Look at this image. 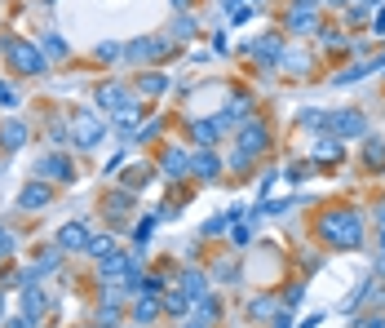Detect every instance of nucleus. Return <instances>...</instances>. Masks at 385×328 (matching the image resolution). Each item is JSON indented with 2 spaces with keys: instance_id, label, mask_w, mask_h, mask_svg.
Returning <instances> with one entry per match:
<instances>
[{
  "instance_id": "obj_1",
  "label": "nucleus",
  "mask_w": 385,
  "mask_h": 328,
  "mask_svg": "<svg viewBox=\"0 0 385 328\" xmlns=\"http://www.w3.org/2000/svg\"><path fill=\"white\" fill-rule=\"evenodd\" d=\"M319 240L332 244V249H354L363 240V218H359V213H350V209L323 213V218H319Z\"/></svg>"
},
{
  "instance_id": "obj_2",
  "label": "nucleus",
  "mask_w": 385,
  "mask_h": 328,
  "mask_svg": "<svg viewBox=\"0 0 385 328\" xmlns=\"http://www.w3.org/2000/svg\"><path fill=\"white\" fill-rule=\"evenodd\" d=\"M266 125H261V120H248V129H239V147H235V168H248L252 160H257L261 151H266Z\"/></svg>"
},
{
  "instance_id": "obj_3",
  "label": "nucleus",
  "mask_w": 385,
  "mask_h": 328,
  "mask_svg": "<svg viewBox=\"0 0 385 328\" xmlns=\"http://www.w3.org/2000/svg\"><path fill=\"white\" fill-rule=\"evenodd\" d=\"M5 53L14 58L18 71H27V76H40V71H44L40 49H36V45H27V40H5Z\"/></svg>"
},
{
  "instance_id": "obj_4",
  "label": "nucleus",
  "mask_w": 385,
  "mask_h": 328,
  "mask_svg": "<svg viewBox=\"0 0 385 328\" xmlns=\"http://www.w3.org/2000/svg\"><path fill=\"white\" fill-rule=\"evenodd\" d=\"M328 129H336L341 138H363L368 134V120L359 111H336V116H328Z\"/></svg>"
},
{
  "instance_id": "obj_5",
  "label": "nucleus",
  "mask_w": 385,
  "mask_h": 328,
  "mask_svg": "<svg viewBox=\"0 0 385 328\" xmlns=\"http://www.w3.org/2000/svg\"><path fill=\"white\" fill-rule=\"evenodd\" d=\"M76 142L80 147H98L102 142V125H98L93 111H80V116H76Z\"/></svg>"
},
{
  "instance_id": "obj_6",
  "label": "nucleus",
  "mask_w": 385,
  "mask_h": 328,
  "mask_svg": "<svg viewBox=\"0 0 385 328\" xmlns=\"http://www.w3.org/2000/svg\"><path fill=\"white\" fill-rule=\"evenodd\" d=\"M248 53H257L266 67H275V62H284V45H279V36H266V40L248 45Z\"/></svg>"
},
{
  "instance_id": "obj_7",
  "label": "nucleus",
  "mask_w": 385,
  "mask_h": 328,
  "mask_svg": "<svg viewBox=\"0 0 385 328\" xmlns=\"http://www.w3.org/2000/svg\"><path fill=\"white\" fill-rule=\"evenodd\" d=\"M36 168H40V173H49L53 182H71V164L62 160V155H44V160L36 164Z\"/></svg>"
},
{
  "instance_id": "obj_8",
  "label": "nucleus",
  "mask_w": 385,
  "mask_h": 328,
  "mask_svg": "<svg viewBox=\"0 0 385 328\" xmlns=\"http://www.w3.org/2000/svg\"><path fill=\"white\" fill-rule=\"evenodd\" d=\"M58 244H62V249H89V231H84L80 222H71V227L58 231Z\"/></svg>"
},
{
  "instance_id": "obj_9",
  "label": "nucleus",
  "mask_w": 385,
  "mask_h": 328,
  "mask_svg": "<svg viewBox=\"0 0 385 328\" xmlns=\"http://www.w3.org/2000/svg\"><path fill=\"white\" fill-rule=\"evenodd\" d=\"M191 168H195V177H204V182H213V177L222 173V164H217V155H213V151H200L191 160Z\"/></svg>"
},
{
  "instance_id": "obj_10",
  "label": "nucleus",
  "mask_w": 385,
  "mask_h": 328,
  "mask_svg": "<svg viewBox=\"0 0 385 328\" xmlns=\"http://www.w3.org/2000/svg\"><path fill=\"white\" fill-rule=\"evenodd\" d=\"M49 195H53V191H49L44 182H31L23 195H18V204H23V209H40V204H49Z\"/></svg>"
},
{
  "instance_id": "obj_11",
  "label": "nucleus",
  "mask_w": 385,
  "mask_h": 328,
  "mask_svg": "<svg viewBox=\"0 0 385 328\" xmlns=\"http://www.w3.org/2000/svg\"><path fill=\"white\" fill-rule=\"evenodd\" d=\"M124 89H120V84H102V89H98V107L102 111H120V107H124Z\"/></svg>"
},
{
  "instance_id": "obj_12",
  "label": "nucleus",
  "mask_w": 385,
  "mask_h": 328,
  "mask_svg": "<svg viewBox=\"0 0 385 328\" xmlns=\"http://www.w3.org/2000/svg\"><path fill=\"white\" fill-rule=\"evenodd\" d=\"M124 53L129 58H155V53H168V40H133Z\"/></svg>"
},
{
  "instance_id": "obj_13",
  "label": "nucleus",
  "mask_w": 385,
  "mask_h": 328,
  "mask_svg": "<svg viewBox=\"0 0 385 328\" xmlns=\"http://www.w3.org/2000/svg\"><path fill=\"white\" fill-rule=\"evenodd\" d=\"M159 168H164L168 177H177V173H186V168H191V160H186V151L168 147V151H164V160H159Z\"/></svg>"
},
{
  "instance_id": "obj_14",
  "label": "nucleus",
  "mask_w": 385,
  "mask_h": 328,
  "mask_svg": "<svg viewBox=\"0 0 385 328\" xmlns=\"http://www.w3.org/2000/svg\"><path fill=\"white\" fill-rule=\"evenodd\" d=\"M217 120H195V125H191V138H195V142H200V147H213V142H217Z\"/></svg>"
},
{
  "instance_id": "obj_15",
  "label": "nucleus",
  "mask_w": 385,
  "mask_h": 328,
  "mask_svg": "<svg viewBox=\"0 0 385 328\" xmlns=\"http://www.w3.org/2000/svg\"><path fill=\"white\" fill-rule=\"evenodd\" d=\"M252 116V98H235L226 111H222V120L217 125H230V120H248Z\"/></svg>"
},
{
  "instance_id": "obj_16",
  "label": "nucleus",
  "mask_w": 385,
  "mask_h": 328,
  "mask_svg": "<svg viewBox=\"0 0 385 328\" xmlns=\"http://www.w3.org/2000/svg\"><path fill=\"white\" fill-rule=\"evenodd\" d=\"M0 138H5L9 151H18V147H23V138H27V129L18 125V120H5V125H0Z\"/></svg>"
},
{
  "instance_id": "obj_17",
  "label": "nucleus",
  "mask_w": 385,
  "mask_h": 328,
  "mask_svg": "<svg viewBox=\"0 0 385 328\" xmlns=\"http://www.w3.org/2000/svg\"><path fill=\"white\" fill-rule=\"evenodd\" d=\"M182 293L186 297H204V275H200V270H186V275H182Z\"/></svg>"
},
{
  "instance_id": "obj_18",
  "label": "nucleus",
  "mask_w": 385,
  "mask_h": 328,
  "mask_svg": "<svg viewBox=\"0 0 385 328\" xmlns=\"http://www.w3.org/2000/svg\"><path fill=\"white\" fill-rule=\"evenodd\" d=\"M23 311H27V315H31V320H36V315H40V311H44V297H40V293H36V284H31V288H27V293H23Z\"/></svg>"
},
{
  "instance_id": "obj_19",
  "label": "nucleus",
  "mask_w": 385,
  "mask_h": 328,
  "mask_svg": "<svg viewBox=\"0 0 385 328\" xmlns=\"http://www.w3.org/2000/svg\"><path fill=\"white\" fill-rule=\"evenodd\" d=\"M315 155H319V160H336V155H341V142H336V138H319Z\"/></svg>"
},
{
  "instance_id": "obj_20",
  "label": "nucleus",
  "mask_w": 385,
  "mask_h": 328,
  "mask_svg": "<svg viewBox=\"0 0 385 328\" xmlns=\"http://www.w3.org/2000/svg\"><path fill=\"white\" fill-rule=\"evenodd\" d=\"M146 177H151V168H146V164H137V168H129V173H124V186H129V191H133V186L142 191V186H146Z\"/></svg>"
},
{
  "instance_id": "obj_21",
  "label": "nucleus",
  "mask_w": 385,
  "mask_h": 328,
  "mask_svg": "<svg viewBox=\"0 0 385 328\" xmlns=\"http://www.w3.org/2000/svg\"><path fill=\"white\" fill-rule=\"evenodd\" d=\"M222 315V306H217V297H200V324H213Z\"/></svg>"
},
{
  "instance_id": "obj_22",
  "label": "nucleus",
  "mask_w": 385,
  "mask_h": 328,
  "mask_svg": "<svg viewBox=\"0 0 385 328\" xmlns=\"http://www.w3.org/2000/svg\"><path fill=\"white\" fill-rule=\"evenodd\" d=\"M155 311H159V302H155V297H142V302H137V324H151L155 320Z\"/></svg>"
},
{
  "instance_id": "obj_23",
  "label": "nucleus",
  "mask_w": 385,
  "mask_h": 328,
  "mask_svg": "<svg viewBox=\"0 0 385 328\" xmlns=\"http://www.w3.org/2000/svg\"><path fill=\"white\" fill-rule=\"evenodd\" d=\"M116 120H120V129H129L133 120H142V107H133V102H124V107L116 111Z\"/></svg>"
},
{
  "instance_id": "obj_24",
  "label": "nucleus",
  "mask_w": 385,
  "mask_h": 328,
  "mask_svg": "<svg viewBox=\"0 0 385 328\" xmlns=\"http://www.w3.org/2000/svg\"><path fill=\"white\" fill-rule=\"evenodd\" d=\"M89 253H93V257H111V253H116V240H111V236L89 240Z\"/></svg>"
},
{
  "instance_id": "obj_25",
  "label": "nucleus",
  "mask_w": 385,
  "mask_h": 328,
  "mask_svg": "<svg viewBox=\"0 0 385 328\" xmlns=\"http://www.w3.org/2000/svg\"><path fill=\"white\" fill-rule=\"evenodd\" d=\"M270 311H275V297H257V302L248 306V315H252V320H266Z\"/></svg>"
},
{
  "instance_id": "obj_26",
  "label": "nucleus",
  "mask_w": 385,
  "mask_h": 328,
  "mask_svg": "<svg viewBox=\"0 0 385 328\" xmlns=\"http://www.w3.org/2000/svg\"><path fill=\"white\" fill-rule=\"evenodd\" d=\"M129 204H133V195H129V191H116V195H107V209H111V213H124Z\"/></svg>"
},
{
  "instance_id": "obj_27",
  "label": "nucleus",
  "mask_w": 385,
  "mask_h": 328,
  "mask_svg": "<svg viewBox=\"0 0 385 328\" xmlns=\"http://www.w3.org/2000/svg\"><path fill=\"white\" fill-rule=\"evenodd\" d=\"M363 155H368V164H372V168H381V164H385V151H381L377 138H368V151H363Z\"/></svg>"
},
{
  "instance_id": "obj_28",
  "label": "nucleus",
  "mask_w": 385,
  "mask_h": 328,
  "mask_svg": "<svg viewBox=\"0 0 385 328\" xmlns=\"http://www.w3.org/2000/svg\"><path fill=\"white\" fill-rule=\"evenodd\" d=\"M230 218H235V213H222V218L204 222V236H217V231H226V227H230Z\"/></svg>"
},
{
  "instance_id": "obj_29",
  "label": "nucleus",
  "mask_w": 385,
  "mask_h": 328,
  "mask_svg": "<svg viewBox=\"0 0 385 328\" xmlns=\"http://www.w3.org/2000/svg\"><path fill=\"white\" fill-rule=\"evenodd\" d=\"M186 302H191V297H186V293H168V297H164V306H168V311H173V315H177V311H186Z\"/></svg>"
},
{
  "instance_id": "obj_30",
  "label": "nucleus",
  "mask_w": 385,
  "mask_h": 328,
  "mask_svg": "<svg viewBox=\"0 0 385 328\" xmlns=\"http://www.w3.org/2000/svg\"><path fill=\"white\" fill-rule=\"evenodd\" d=\"M116 320H120V311H116V306L107 302V311H98V328H111Z\"/></svg>"
},
{
  "instance_id": "obj_31",
  "label": "nucleus",
  "mask_w": 385,
  "mask_h": 328,
  "mask_svg": "<svg viewBox=\"0 0 385 328\" xmlns=\"http://www.w3.org/2000/svg\"><path fill=\"white\" fill-rule=\"evenodd\" d=\"M44 49H49V53H53V58H58V53H67V45H62V40H58V36H44Z\"/></svg>"
},
{
  "instance_id": "obj_32",
  "label": "nucleus",
  "mask_w": 385,
  "mask_h": 328,
  "mask_svg": "<svg viewBox=\"0 0 385 328\" xmlns=\"http://www.w3.org/2000/svg\"><path fill=\"white\" fill-rule=\"evenodd\" d=\"M164 84H168L164 76H146V80H142V89H146V93H159V89H164Z\"/></svg>"
},
{
  "instance_id": "obj_33",
  "label": "nucleus",
  "mask_w": 385,
  "mask_h": 328,
  "mask_svg": "<svg viewBox=\"0 0 385 328\" xmlns=\"http://www.w3.org/2000/svg\"><path fill=\"white\" fill-rule=\"evenodd\" d=\"M359 328H385V315H363Z\"/></svg>"
},
{
  "instance_id": "obj_34",
  "label": "nucleus",
  "mask_w": 385,
  "mask_h": 328,
  "mask_svg": "<svg viewBox=\"0 0 385 328\" xmlns=\"http://www.w3.org/2000/svg\"><path fill=\"white\" fill-rule=\"evenodd\" d=\"M173 31H177V36H191V31H195V23H191V18H177Z\"/></svg>"
},
{
  "instance_id": "obj_35",
  "label": "nucleus",
  "mask_w": 385,
  "mask_h": 328,
  "mask_svg": "<svg viewBox=\"0 0 385 328\" xmlns=\"http://www.w3.org/2000/svg\"><path fill=\"white\" fill-rule=\"evenodd\" d=\"M323 45H328V49H341L345 40H341V31H323Z\"/></svg>"
},
{
  "instance_id": "obj_36",
  "label": "nucleus",
  "mask_w": 385,
  "mask_h": 328,
  "mask_svg": "<svg viewBox=\"0 0 385 328\" xmlns=\"http://www.w3.org/2000/svg\"><path fill=\"white\" fill-rule=\"evenodd\" d=\"M377 227H381V244H385V204L377 209Z\"/></svg>"
},
{
  "instance_id": "obj_37",
  "label": "nucleus",
  "mask_w": 385,
  "mask_h": 328,
  "mask_svg": "<svg viewBox=\"0 0 385 328\" xmlns=\"http://www.w3.org/2000/svg\"><path fill=\"white\" fill-rule=\"evenodd\" d=\"M319 320H323V315H310V320H306L302 328H319Z\"/></svg>"
},
{
  "instance_id": "obj_38",
  "label": "nucleus",
  "mask_w": 385,
  "mask_h": 328,
  "mask_svg": "<svg viewBox=\"0 0 385 328\" xmlns=\"http://www.w3.org/2000/svg\"><path fill=\"white\" fill-rule=\"evenodd\" d=\"M9 328H31V315H27V320H14Z\"/></svg>"
},
{
  "instance_id": "obj_39",
  "label": "nucleus",
  "mask_w": 385,
  "mask_h": 328,
  "mask_svg": "<svg viewBox=\"0 0 385 328\" xmlns=\"http://www.w3.org/2000/svg\"><path fill=\"white\" fill-rule=\"evenodd\" d=\"M0 249H5V253H9V231H0Z\"/></svg>"
},
{
  "instance_id": "obj_40",
  "label": "nucleus",
  "mask_w": 385,
  "mask_h": 328,
  "mask_svg": "<svg viewBox=\"0 0 385 328\" xmlns=\"http://www.w3.org/2000/svg\"><path fill=\"white\" fill-rule=\"evenodd\" d=\"M275 320H279L275 328H293V324H288V315H275Z\"/></svg>"
},
{
  "instance_id": "obj_41",
  "label": "nucleus",
  "mask_w": 385,
  "mask_h": 328,
  "mask_svg": "<svg viewBox=\"0 0 385 328\" xmlns=\"http://www.w3.org/2000/svg\"><path fill=\"white\" fill-rule=\"evenodd\" d=\"M377 266H381V275H385V253H381V257H377Z\"/></svg>"
},
{
  "instance_id": "obj_42",
  "label": "nucleus",
  "mask_w": 385,
  "mask_h": 328,
  "mask_svg": "<svg viewBox=\"0 0 385 328\" xmlns=\"http://www.w3.org/2000/svg\"><path fill=\"white\" fill-rule=\"evenodd\" d=\"M173 5H177V9H186V5H191V0H173Z\"/></svg>"
},
{
  "instance_id": "obj_43",
  "label": "nucleus",
  "mask_w": 385,
  "mask_h": 328,
  "mask_svg": "<svg viewBox=\"0 0 385 328\" xmlns=\"http://www.w3.org/2000/svg\"><path fill=\"white\" fill-rule=\"evenodd\" d=\"M186 328H209V324H200V320H195V324H186Z\"/></svg>"
},
{
  "instance_id": "obj_44",
  "label": "nucleus",
  "mask_w": 385,
  "mask_h": 328,
  "mask_svg": "<svg viewBox=\"0 0 385 328\" xmlns=\"http://www.w3.org/2000/svg\"><path fill=\"white\" fill-rule=\"evenodd\" d=\"M363 5H385V0H363Z\"/></svg>"
},
{
  "instance_id": "obj_45",
  "label": "nucleus",
  "mask_w": 385,
  "mask_h": 328,
  "mask_svg": "<svg viewBox=\"0 0 385 328\" xmlns=\"http://www.w3.org/2000/svg\"><path fill=\"white\" fill-rule=\"evenodd\" d=\"M332 5H345V0H332Z\"/></svg>"
},
{
  "instance_id": "obj_46",
  "label": "nucleus",
  "mask_w": 385,
  "mask_h": 328,
  "mask_svg": "<svg viewBox=\"0 0 385 328\" xmlns=\"http://www.w3.org/2000/svg\"><path fill=\"white\" fill-rule=\"evenodd\" d=\"M49 5H53V0H49Z\"/></svg>"
}]
</instances>
